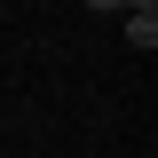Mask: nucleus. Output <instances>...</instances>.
I'll list each match as a JSON object with an SVG mask.
<instances>
[{"instance_id":"1","label":"nucleus","mask_w":158,"mask_h":158,"mask_svg":"<svg viewBox=\"0 0 158 158\" xmlns=\"http://www.w3.org/2000/svg\"><path fill=\"white\" fill-rule=\"evenodd\" d=\"M127 40L150 56V48H158V8H127Z\"/></svg>"},{"instance_id":"2","label":"nucleus","mask_w":158,"mask_h":158,"mask_svg":"<svg viewBox=\"0 0 158 158\" xmlns=\"http://www.w3.org/2000/svg\"><path fill=\"white\" fill-rule=\"evenodd\" d=\"M87 8H95V16H111V8H127V0H87Z\"/></svg>"},{"instance_id":"3","label":"nucleus","mask_w":158,"mask_h":158,"mask_svg":"<svg viewBox=\"0 0 158 158\" xmlns=\"http://www.w3.org/2000/svg\"><path fill=\"white\" fill-rule=\"evenodd\" d=\"M127 8H158V0H127Z\"/></svg>"}]
</instances>
